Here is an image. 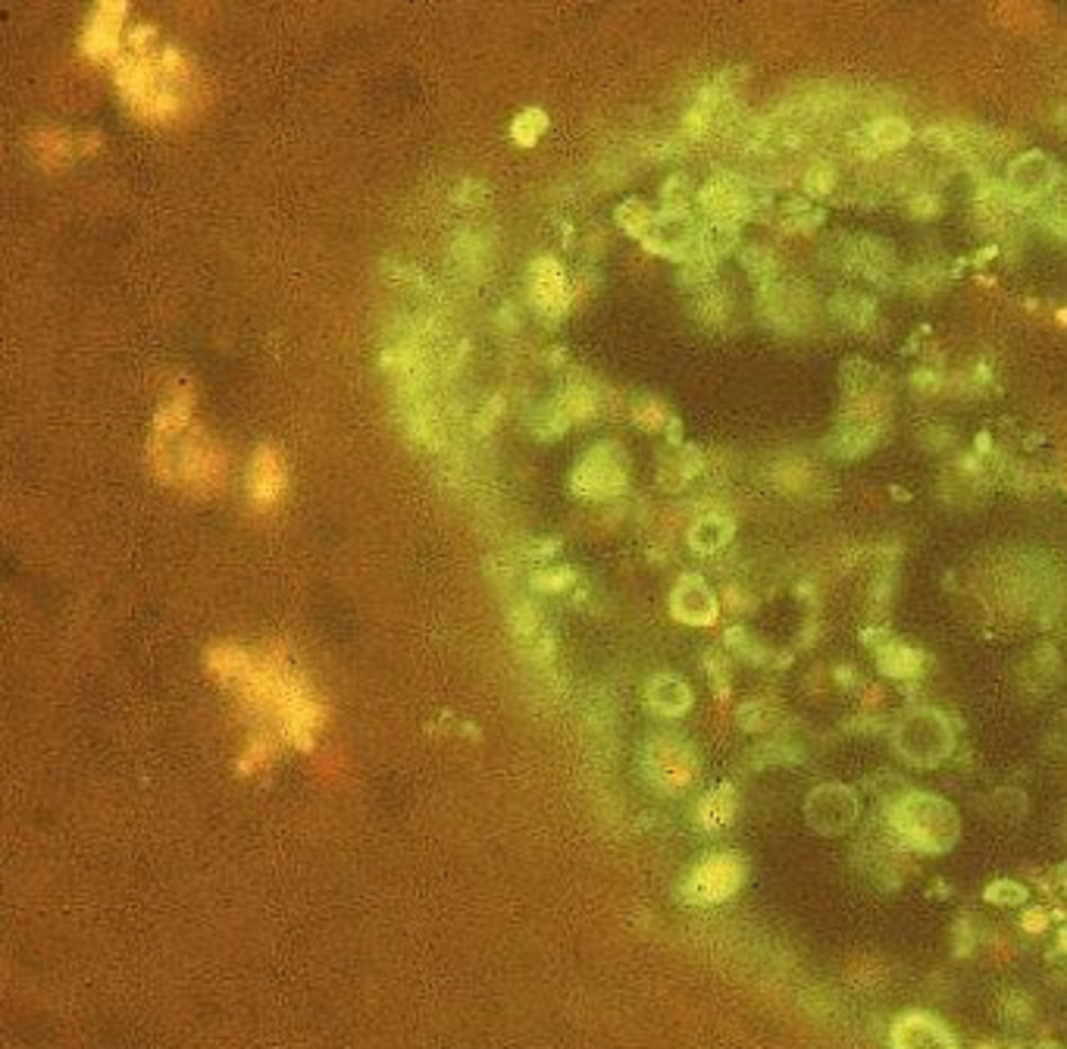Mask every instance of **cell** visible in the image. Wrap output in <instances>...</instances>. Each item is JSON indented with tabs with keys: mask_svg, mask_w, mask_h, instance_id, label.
<instances>
[{
	"mask_svg": "<svg viewBox=\"0 0 1067 1049\" xmlns=\"http://www.w3.org/2000/svg\"><path fill=\"white\" fill-rule=\"evenodd\" d=\"M233 686L241 689L245 702L254 708L270 715L278 727V736L301 746L304 752L313 749V736L323 730L325 705L307 686L304 680L282 652H270L263 658L248 661V668L235 676Z\"/></svg>",
	"mask_w": 1067,
	"mask_h": 1049,
	"instance_id": "obj_1",
	"label": "cell"
},
{
	"mask_svg": "<svg viewBox=\"0 0 1067 1049\" xmlns=\"http://www.w3.org/2000/svg\"><path fill=\"white\" fill-rule=\"evenodd\" d=\"M147 458L161 480L198 495L220 490L229 467L220 445L210 443L198 423H188L182 429H154Z\"/></svg>",
	"mask_w": 1067,
	"mask_h": 1049,
	"instance_id": "obj_2",
	"label": "cell"
},
{
	"mask_svg": "<svg viewBox=\"0 0 1067 1049\" xmlns=\"http://www.w3.org/2000/svg\"><path fill=\"white\" fill-rule=\"evenodd\" d=\"M892 830L905 839L911 849L927 856H946L961 839V815L949 799L936 793H905L889 809Z\"/></svg>",
	"mask_w": 1067,
	"mask_h": 1049,
	"instance_id": "obj_3",
	"label": "cell"
},
{
	"mask_svg": "<svg viewBox=\"0 0 1067 1049\" xmlns=\"http://www.w3.org/2000/svg\"><path fill=\"white\" fill-rule=\"evenodd\" d=\"M892 746L914 768H939L955 752V730L939 708L917 705L896 723Z\"/></svg>",
	"mask_w": 1067,
	"mask_h": 1049,
	"instance_id": "obj_4",
	"label": "cell"
},
{
	"mask_svg": "<svg viewBox=\"0 0 1067 1049\" xmlns=\"http://www.w3.org/2000/svg\"><path fill=\"white\" fill-rule=\"evenodd\" d=\"M629 486V455L620 443H598L573 464L570 490L580 498H614Z\"/></svg>",
	"mask_w": 1067,
	"mask_h": 1049,
	"instance_id": "obj_5",
	"label": "cell"
},
{
	"mask_svg": "<svg viewBox=\"0 0 1067 1049\" xmlns=\"http://www.w3.org/2000/svg\"><path fill=\"white\" fill-rule=\"evenodd\" d=\"M748 862L739 852H714L689 871L683 881V899L692 906H718L733 899L745 886Z\"/></svg>",
	"mask_w": 1067,
	"mask_h": 1049,
	"instance_id": "obj_6",
	"label": "cell"
},
{
	"mask_svg": "<svg viewBox=\"0 0 1067 1049\" xmlns=\"http://www.w3.org/2000/svg\"><path fill=\"white\" fill-rule=\"evenodd\" d=\"M642 768L649 774V780L661 790V793H683L689 790L698 780V755L696 749L689 746L679 736H654L645 755H642Z\"/></svg>",
	"mask_w": 1067,
	"mask_h": 1049,
	"instance_id": "obj_7",
	"label": "cell"
},
{
	"mask_svg": "<svg viewBox=\"0 0 1067 1049\" xmlns=\"http://www.w3.org/2000/svg\"><path fill=\"white\" fill-rule=\"evenodd\" d=\"M861 817V799L845 783H820L805 799V821L820 837H842Z\"/></svg>",
	"mask_w": 1067,
	"mask_h": 1049,
	"instance_id": "obj_8",
	"label": "cell"
},
{
	"mask_svg": "<svg viewBox=\"0 0 1067 1049\" xmlns=\"http://www.w3.org/2000/svg\"><path fill=\"white\" fill-rule=\"evenodd\" d=\"M642 245L651 255L667 257L676 263H689V260L701 257V223L692 216V210L661 208L649 238Z\"/></svg>",
	"mask_w": 1067,
	"mask_h": 1049,
	"instance_id": "obj_9",
	"label": "cell"
},
{
	"mask_svg": "<svg viewBox=\"0 0 1067 1049\" xmlns=\"http://www.w3.org/2000/svg\"><path fill=\"white\" fill-rule=\"evenodd\" d=\"M1062 169L1045 151H1027L1018 161L1008 164L1005 173V191L1015 204H1040L1048 201L1052 191L1062 182Z\"/></svg>",
	"mask_w": 1067,
	"mask_h": 1049,
	"instance_id": "obj_10",
	"label": "cell"
},
{
	"mask_svg": "<svg viewBox=\"0 0 1067 1049\" xmlns=\"http://www.w3.org/2000/svg\"><path fill=\"white\" fill-rule=\"evenodd\" d=\"M526 295H530V304L533 310L548 320V323H557L567 307L573 302V288H570V280L564 273V267L557 263L555 257H535L526 270Z\"/></svg>",
	"mask_w": 1067,
	"mask_h": 1049,
	"instance_id": "obj_11",
	"label": "cell"
},
{
	"mask_svg": "<svg viewBox=\"0 0 1067 1049\" xmlns=\"http://www.w3.org/2000/svg\"><path fill=\"white\" fill-rule=\"evenodd\" d=\"M671 614L689 627H711L718 621L720 605L714 589L698 574H683L671 589Z\"/></svg>",
	"mask_w": 1067,
	"mask_h": 1049,
	"instance_id": "obj_12",
	"label": "cell"
},
{
	"mask_svg": "<svg viewBox=\"0 0 1067 1049\" xmlns=\"http://www.w3.org/2000/svg\"><path fill=\"white\" fill-rule=\"evenodd\" d=\"M288 473H285V461L276 445H260L251 458L248 467V492H251V505L257 511H266L278 502V495L285 492Z\"/></svg>",
	"mask_w": 1067,
	"mask_h": 1049,
	"instance_id": "obj_13",
	"label": "cell"
},
{
	"mask_svg": "<svg viewBox=\"0 0 1067 1049\" xmlns=\"http://www.w3.org/2000/svg\"><path fill=\"white\" fill-rule=\"evenodd\" d=\"M892 1049H958L946 1022L929 1012H905L889 1030Z\"/></svg>",
	"mask_w": 1067,
	"mask_h": 1049,
	"instance_id": "obj_14",
	"label": "cell"
},
{
	"mask_svg": "<svg viewBox=\"0 0 1067 1049\" xmlns=\"http://www.w3.org/2000/svg\"><path fill=\"white\" fill-rule=\"evenodd\" d=\"M129 16V3H100L82 35V54L92 60H110L122 47V20Z\"/></svg>",
	"mask_w": 1067,
	"mask_h": 1049,
	"instance_id": "obj_15",
	"label": "cell"
},
{
	"mask_svg": "<svg viewBox=\"0 0 1067 1049\" xmlns=\"http://www.w3.org/2000/svg\"><path fill=\"white\" fill-rule=\"evenodd\" d=\"M758 310L770 327L795 329L808 320V295L798 292L790 282H770L758 295Z\"/></svg>",
	"mask_w": 1067,
	"mask_h": 1049,
	"instance_id": "obj_16",
	"label": "cell"
},
{
	"mask_svg": "<svg viewBox=\"0 0 1067 1049\" xmlns=\"http://www.w3.org/2000/svg\"><path fill=\"white\" fill-rule=\"evenodd\" d=\"M645 702L661 718H683L692 708V689L683 676L657 674L645 686Z\"/></svg>",
	"mask_w": 1067,
	"mask_h": 1049,
	"instance_id": "obj_17",
	"label": "cell"
},
{
	"mask_svg": "<svg viewBox=\"0 0 1067 1049\" xmlns=\"http://www.w3.org/2000/svg\"><path fill=\"white\" fill-rule=\"evenodd\" d=\"M736 537V523L726 514H704L689 527V549L696 555H714Z\"/></svg>",
	"mask_w": 1067,
	"mask_h": 1049,
	"instance_id": "obj_18",
	"label": "cell"
},
{
	"mask_svg": "<svg viewBox=\"0 0 1067 1049\" xmlns=\"http://www.w3.org/2000/svg\"><path fill=\"white\" fill-rule=\"evenodd\" d=\"M739 815V793L733 783H720L698 802V824L704 830H726Z\"/></svg>",
	"mask_w": 1067,
	"mask_h": 1049,
	"instance_id": "obj_19",
	"label": "cell"
},
{
	"mask_svg": "<svg viewBox=\"0 0 1067 1049\" xmlns=\"http://www.w3.org/2000/svg\"><path fill=\"white\" fill-rule=\"evenodd\" d=\"M839 382H842V392H845L849 401H877L882 389V374L874 364L855 357V361L842 364Z\"/></svg>",
	"mask_w": 1067,
	"mask_h": 1049,
	"instance_id": "obj_20",
	"label": "cell"
},
{
	"mask_svg": "<svg viewBox=\"0 0 1067 1049\" xmlns=\"http://www.w3.org/2000/svg\"><path fill=\"white\" fill-rule=\"evenodd\" d=\"M849 263H852L858 273H864V276H870V280H880L882 273H889V270H892V263H896V251H892V245H889L886 238L864 235V238H858V241H855V248H852V257H849Z\"/></svg>",
	"mask_w": 1067,
	"mask_h": 1049,
	"instance_id": "obj_21",
	"label": "cell"
},
{
	"mask_svg": "<svg viewBox=\"0 0 1067 1049\" xmlns=\"http://www.w3.org/2000/svg\"><path fill=\"white\" fill-rule=\"evenodd\" d=\"M877 668L889 680H911V676L921 674L924 655H921V649L908 646V643L889 639V643H882L880 649H877Z\"/></svg>",
	"mask_w": 1067,
	"mask_h": 1049,
	"instance_id": "obj_22",
	"label": "cell"
},
{
	"mask_svg": "<svg viewBox=\"0 0 1067 1049\" xmlns=\"http://www.w3.org/2000/svg\"><path fill=\"white\" fill-rule=\"evenodd\" d=\"M743 241V226L736 223H701V257L708 260H723L726 255H733Z\"/></svg>",
	"mask_w": 1067,
	"mask_h": 1049,
	"instance_id": "obj_23",
	"label": "cell"
},
{
	"mask_svg": "<svg viewBox=\"0 0 1067 1049\" xmlns=\"http://www.w3.org/2000/svg\"><path fill=\"white\" fill-rule=\"evenodd\" d=\"M75 148H79V139H72L67 129H42L32 139V151H35V157L45 166L67 164L72 154H75Z\"/></svg>",
	"mask_w": 1067,
	"mask_h": 1049,
	"instance_id": "obj_24",
	"label": "cell"
},
{
	"mask_svg": "<svg viewBox=\"0 0 1067 1049\" xmlns=\"http://www.w3.org/2000/svg\"><path fill=\"white\" fill-rule=\"evenodd\" d=\"M614 220H617V226L624 233L639 238V241H645L651 226H654V220H657V210L651 208L649 201H642V198H627V201H620L614 208Z\"/></svg>",
	"mask_w": 1067,
	"mask_h": 1049,
	"instance_id": "obj_25",
	"label": "cell"
},
{
	"mask_svg": "<svg viewBox=\"0 0 1067 1049\" xmlns=\"http://www.w3.org/2000/svg\"><path fill=\"white\" fill-rule=\"evenodd\" d=\"M555 404L567 423H580V420H589L598 411V392L589 382H570L560 392V398H555Z\"/></svg>",
	"mask_w": 1067,
	"mask_h": 1049,
	"instance_id": "obj_26",
	"label": "cell"
},
{
	"mask_svg": "<svg viewBox=\"0 0 1067 1049\" xmlns=\"http://www.w3.org/2000/svg\"><path fill=\"white\" fill-rule=\"evenodd\" d=\"M830 314H833L842 327L849 329L867 327L870 317H874V298L858 295V292H839L833 302H830Z\"/></svg>",
	"mask_w": 1067,
	"mask_h": 1049,
	"instance_id": "obj_27",
	"label": "cell"
},
{
	"mask_svg": "<svg viewBox=\"0 0 1067 1049\" xmlns=\"http://www.w3.org/2000/svg\"><path fill=\"white\" fill-rule=\"evenodd\" d=\"M739 263L743 270L748 273V280H755L761 288L776 282V273H780V263H776V255L767 248V245H748L739 251Z\"/></svg>",
	"mask_w": 1067,
	"mask_h": 1049,
	"instance_id": "obj_28",
	"label": "cell"
},
{
	"mask_svg": "<svg viewBox=\"0 0 1067 1049\" xmlns=\"http://www.w3.org/2000/svg\"><path fill=\"white\" fill-rule=\"evenodd\" d=\"M548 132V114L542 107H526L523 114H517L511 122V139L520 148H535L542 135Z\"/></svg>",
	"mask_w": 1067,
	"mask_h": 1049,
	"instance_id": "obj_29",
	"label": "cell"
},
{
	"mask_svg": "<svg viewBox=\"0 0 1067 1049\" xmlns=\"http://www.w3.org/2000/svg\"><path fill=\"white\" fill-rule=\"evenodd\" d=\"M867 135L882 151H896V148H905L914 132H911V126L902 117H880L870 122Z\"/></svg>",
	"mask_w": 1067,
	"mask_h": 1049,
	"instance_id": "obj_30",
	"label": "cell"
},
{
	"mask_svg": "<svg viewBox=\"0 0 1067 1049\" xmlns=\"http://www.w3.org/2000/svg\"><path fill=\"white\" fill-rule=\"evenodd\" d=\"M273 755H276V736H270V733H257L254 740L248 743V749H245L238 768H241V774H254V770L266 768V765L273 762Z\"/></svg>",
	"mask_w": 1067,
	"mask_h": 1049,
	"instance_id": "obj_31",
	"label": "cell"
},
{
	"mask_svg": "<svg viewBox=\"0 0 1067 1049\" xmlns=\"http://www.w3.org/2000/svg\"><path fill=\"white\" fill-rule=\"evenodd\" d=\"M692 198H698L696 182L686 173H673L671 179L661 186V204L667 210H689Z\"/></svg>",
	"mask_w": 1067,
	"mask_h": 1049,
	"instance_id": "obj_32",
	"label": "cell"
},
{
	"mask_svg": "<svg viewBox=\"0 0 1067 1049\" xmlns=\"http://www.w3.org/2000/svg\"><path fill=\"white\" fill-rule=\"evenodd\" d=\"M671 420L673 417H667V408L657 398H639L632 404V423L639 429H645V433H657V429L671 426Z\"/></svg>",
	"mask_w": 1067,
	"mask_h": 1049,
	"instance_id": "obj_33",
	"label": "cell"
},
{
	"mask_svg": "<svg viewBox=\"0 0 1067 1049\" xmlns=\"http://www.w3.org/2000/svg\"><path fill=\"white\" fill-rule=\"evenodd\" d=\"M573 580H577V574L570 567H555V570H535L533 577H530V586H533L535 592H545L548 596V592H564Z\"/></svg>",
	"mask_w": 1067,
	"mask_h": 1049,
	"instance_id": "obj_34",
	"label": "cell"
},
{
	"mask_svg": "<svg viewBox=\"0 0 1067 1049\" xmlns=\"http://www.w3.org/2000/svg\"><path fill=\"white\" fill-rule=\"evenodd\" d=\"M986 899L993 906H1023L1027 903V889L1015 881H996L986 886Z\"/></svg>",
	"mask_w": 1067,
	"mask_h": 1049,
	"instance_id": "obj_35",
	"label": "cell"
},
{
	"mask_svg": "<svg viewBox=\"0 0 1067 1049\" xmlns=\"http://www.w3.org/2000/svg\"><path fill=\"white\" fill-rule=\"evenodd\" d=\"M714 270H718V263H714V260H708V257H696V260L683 263L679 282H683V285H692V288H698V285H708V282L714 280Z\"/></svg>",
	"mask_w": 1067,
	"mask_h": 1049,
	"instance_id": "obj_36",
	"label": "cell"
},
{
	"mask_svg": "<svg viewBox=\"0 0 1067 1049\" xmlns=\"http://www.w3.org/2000/svg\"><path fill=\"white\" fill-rule=\"evenodd\" d=\"M833 188H835L833 166L820 164L808 169V176H805V191H808V198H827Z\"/></svg>",
	"mask_w": 1067,
	"mask_h": 1049,
	"instance_id": "obj_37",
	"label": "cell"
},
{
	"mask_svg": "<svg viewBox=\"0 0 1067 1049\" xmlns=\"http://www.w3.org/2000/svg\"><path fill=\"white\" fill-rule=\"evenodd\" d=\"M921 141L927 144L929 151H951L955 148V135H951L946 126H929V129H924Z\"/></svg>",
	"mask_w": 1067,
	"mask_h": 1049,
	"instance_id": "obj_38",
	"label": "cell"
},
{
	"mask_svg": "<svg viewBox=\"0 0 1067 1049\" xmlns=\"http://www.w3.org/2000/svg\"><path fill=\"white\" fill-rule=\"evenodd\" d=\"M908 210H911L917 220H929V216H936V213L942 210V204H939L936 195H914V201L908 204Z\"/></svg>",
	"mask_w": 1067,
	"mask_h": 1049,
	"instance_id": "obj_39",
	"label": "cell"
},
{
	"mask_svg": "<svg viewBox=\"0 0 1067 1049\" xmlns=\"http://www.w3.org/2000/svg\"><path fill=\"white\" fill-rule=\"evenodd\" d=\"M501 411H505V401H501V398H491V401L486 404V411H483V414H479V420H476V423H479V429H483V433H486V429H491V426H495V420L501 417Z\"/></svg>",
	"mask_w": 1067,
	"mask_h": 1049,
	"instance_id": "obj_40",
	"label": "cell"
},
{
	"mask_svg": "<svg viewBox=\"0 0 1067 1049\" xmlns=\"http://www.w3.org/2000/svg\"><path fill=\"white\" fill-rule=\"evenodd\" d=\"M1045 924H1048L1045 911H1027V915H1023V928H1027L1030 933L1045 931Z\"/></svg>",
	"mask_w": 1067,
	"mask_h": 1049,
	"instance_id": "obj_41",
	"label": "cell"
},
{
	"mask_svg": "<svg viewBox=\"0 0 1067 1049\" xmlns=\"http://www.w3.org/2000/svg\"><path fill=\"white\" fill-rule=\"evenodd\" d=\"M1036 1049H1065V1047H1062L1058 1040H1043V1044H1040V1047H1036Z\"/></svg>",
	"mask_w": 1067,
	"mask_h": 1049,
	"instance_id": "obj_42",
	"label": "cell"
},
{
	"mask_svg": "<svg viewBox=\"0 0 1067 1049\" xmlns=\"http://www.w3.org/2000/svg\"><path fill=\"white\" fill-rule=\"evenodd\" d=\"M1062 950H1065V953H1067V928H1065V931H1062Z\"/></svg>",
	"mask_w": 1067,
	"mask_h": 1049,
	"instance_id": "obj_43",
	"label": "cell"
},
{
	"mask_svg": "<svg viewBox=\"0 0 1067 1049\" xmlns=\"http://www.w3.org/2000/svg\"><path fill=\"white\" fill-rule=\"evenodd\" d=\"M1058 119H1062V126H1067V110H1062V114H1058Z\"/></svg>",
	"mask_w": 1067,
	"mask_h": 1049,
	"instance_id": "obj_44",
	"label": "cell"
},
{
	"mask_svg": "<svg viewBox=\"0 0 1067 1049\" xmlns=\"http://www.w3.org/2000/svg\"><path fill=\"white\" fill-rule=\"evenodd\" d=\"M983 1049H989V1047H983Z\"/></svg>",
	"mask_w": 1067,
	"mask_h": 1049,
	"instance_id": "obj_45",
	"label": "cell"
}]
</instances>
